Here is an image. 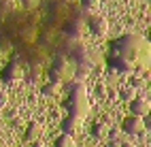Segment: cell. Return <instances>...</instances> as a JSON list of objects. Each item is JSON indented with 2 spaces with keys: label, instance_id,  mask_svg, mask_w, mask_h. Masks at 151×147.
Returning <instances> with one entry per match:
<instances>
[{
  "label": "cell",
  "instance_id": "obj_20",
  "mask_svg": "<svg viewBox=\"0 0 151 147\" xmlns=\"http://www.w3.org/2000/svg\"><path fill=\"white\" fill-rule=\"evenodd\" d=\"M119 147H136V145H132V143H119Z\"/></svg>",
  "mask_w": 151,
  "mask_h": 147
},
{
  "label": "cell",
  "instance_id": "obj_2",
  "mask_svg": "<svg viewBox=\"0 0 151 147\" xmlns=\"http://www.w3.org/2000/svg\"><path fill=\"white\" fill-rule=\"evenodd\" d=\"M68 109H70V115L79 117V120L87 115L89 102H87V90H85V85H81V83L75 85L73 94H70V98H68Z\"/></svg>",
  "mask_w": 151,
  "mask_h": 147
},
{
  "label": "cell",
  "instance_id": "obj_3",
  "mask_svg": "<svg viewBox=\"0 0 151 147\" xmlns=\"http://www.w3.org/2000/svg\"><path fill=\"white\" fill-rule=\"evenodd\" d=\"M122 130L126 134H143L145 132V120L140 115H128L122 122Z\"/></svg>",
  "mask_w": 151,
  "mask_h": 147
},
{
  "label": "cell",
  "instance_id": "obj_16",
  "mask_svg": "<svg viewBox=\"0 0 151 147\" xmlns=\"http://www.w3.org/2000/svg\"><path fill=\"white\" fill-rule=\"evenodd\" d=\"M96 92H98L100 96H106V87H104L102 83H98V87H96Z\"/></svg>",
  "mask_w": 151,
  "mask_h": 147
},
{
  "label": "cell",
  "instance_id": "obj_14",
  "mask_svg": "<svg viewBox=\"0 0 151 147\" xmlns=\"http://www.w3.org/2000/svg\"><path fill=\"white\" fill-rule=\"evenodd\" d=\"M9 104V94L6 92H0V109H4Z\"/></svg>",
  "mask_w": 151,
  "mask_h": 147
},
{
  "label": "cell",
  "instance_id": "obj_6",
  "mask_svg": "<svg viewBox=\"0 0 151 147\" xmlns=\"http://www.w3.org/2000/svg\"><path fill=\"white\" fill-rule=\"evenodd\" d=\"M89 30H92L96 36H104V34L109 32V22H106V17L94 15L92 19H89Z\"/></svg>",
  "mask_w": 151,
  "mask_h": 147
},
{
  "label": "cell",
  "instance_id": "obj_4",
  "mask_svg": "<svg viewBox=\"0 0 151 147\" xmlns=\"http://www.w3.org/2000/svg\"><path fill=\"white\" fill-rule=\"evenodd\" d=\"M22 77H24V71H22V66H19L17 62L6 64L2 68V73H0V79H2L4 83H17V81H22Z\"/></svg>",
  "mask_w": 151,
  "mask_h": 147
},
{
  "label": "cell",
  "instance_id": "obj_17",
  "mask_svg": "<svg viewBox=\"0 0 151 147\" xmlns=\"http://www.w3.org/2000/svg\"><path fill=\"white\" fill-rule=\"evenodd\" d=\"M30 147H45V143H41V141L36 139V141H32V143H30Z\"/></svg>",
  "mask_w": 151,
  "mask_h": 147
},
{
  "label": "cell",
  "instance_id": "obj_5",
  "mask_svg": "<svg viewBox=\"0 0 151 147\" xmlns=\"http://www.w3.org/2000/svg\"><path fill=\"white\" fill-rule=\"evenodd\" d=\"M151 109V104L145 96H134L132 100H130V111H132V115H140V117H145Z\"/></svg>",
  "mask_w": 151,
  "mask_h": 147
},
{
  "label": "cell",
  "instance_id": "obj_18",
  "mask_svg": "<svg viewBox=\"0 0 151 147\" xmlns=\"http://www.w3.org/2000/svg\"><path fill=\"white\" fill-rule=\"evenodd\" d=\"M19 2H22L24 6H32V4H34V0H19Z\"/></svg>",
  "mask_w": 151,
  "mask_h": 147
},
{
  "label": "cell",
  "instance_id": "obj_12",
  "mask_svg": "<svg viewBox=\"0 0 151 147\" xmlns=\"http://www.w3.org/2000/svg\"><path fill=\"white\" fill-rule=\"evenodd\" d=\"M58 81H51V83H47V85H43V94L45 96H53L55 92H58Z\"/></svg>",
  "mask_w": 151,
  "mask_h": 147
},
{
  "label": "cell",
  "instance_id": "obj_1",
  "mask_svg": "<svg viewBox=\"0 0 151 147\" xmlns=\"http://www.w3.org/2000/svg\"><path fill=\"white\" fill-rule=\"evenodd\" d=\"M113 55L130 62L132 66H145L149 60V47L143 36H124L113 43Z\"/></svg>",
  "mask_w": 151,
  "mask_h": 147
},
{
  "label": "cell",
  "instance_id": "obj_9",
  "mask_svg": "<svg viewBox=\"0 0 151 147\" xmlns=\"http://www.w3.org/2000/svg\"><path fill=\"white\" fill-rule=\"evenodd\" d=\"M55 147H77V141H75L73 134L64 132V134H60L55 139Z\"/></svg>",
  "mask_w": 151,
  "mask_h": 147
},
{
  "label": "cell",
  "instance_id": "obj_19",
  "mask_svg": "<svg viewBox=\"0 0 151 147\" xmlns=\"http://www.w3.org/2000/svg\"><path fill=\"white\" fill-rule=\"evenodd\" d=\"M109 147H119V141H117V139H113V141H111V145H109Z\"/></svg>",
  "mask_w": 151,
  "mask_h": 147
},
{
  "label": "cell",
  "instance_id": "obj_15",
  "mask_svg": "<svg viewBox=\"0 0 151 147\" xmlns=\"http://www.w3.org/2000/svg\"><path fill=\"white\" fill-rule=\"evenodd\" d=\"M106 134H109V139H111V141H113V139H117V136H119L117 128H109V132H106Z\"/></svg>",
  "mask_w": 151,
  "mask_h": 147
},
{
  "label": "cell",
  "instance_id": "obj_8",
  "mask_svg": "<svg viewBox=\"0 0 151 147\" xmlns=\"http://www.w3.org/2000/svg\"><path fill=\"white\" fill-rule=\"evenodd\" d=\"M106 132H109V124H106L104 120H98V122L92 126V134L96 136V139H102V136H106Z\"/></svg>",
  "mask_w": 151,
  "mask_h": 147
},
{
  "label": "cell",
  "instance_id": "obj_21",
  "mask_svg": "<svg viewBox=\"0 0 151 147\" xmlns=\"http://www.w3.org/2000/svg\"><path fill=\"white\" fill-rule=\"evenodd\" d=\"M0 147H6V145H0Z\"/></svg>",
  "mask_w": 151,
  "mask_h": 147
},
{
  "label": "cell",
  "instance_id": "obj_10",
  "mask_svg": "<svg viewBox=\"0 0 151 147\" xmlns=\"http://www.w3.org/2000/svg\"><path fill=\"white\" fill-rule=\"evenodd\" d=\"M79 117H75V115H68L66 120H64V124H62V128H64V132H68V134H73L75 130H77V126H79Z\"/></svg>",
  "mask_w": 151,
  "mask_h": 147
},
{
  "label": "cell",
  "instance_id": "obj_13",
  "mask_svg": "<svg viewBox=\"0 0 151 147\" xmlns=\"http://www.w3.org/2000/svg\"><path fill=\"white\" fill-rule=\"evenodd\" d=\"M83 9H87V11H96V9L100 6V0H81Z\"/></svg>",
  "mask_w": 151,
  "mask_h": 147
},
{
  "label": "cell",
  "instance_id": "obj_11",
  "mask_svg": "<svg viewBox=\"0 0 151 147\" xmlns=\"http://www.w3.org/2000/svg\"><path fill=\"white\" fill-rule=\"evenodd\" d=\"M134 96H136L134 87H122V90H119V98H124V100H132Z\"/></svg>",
  "mask_w": 151,
  "mask_h": 147
},
{
  "label": "cell",
  "instance_id": "obj_7",
  "mask_svg": "<svg viewBox=\"0 0 151 147\" xmlns=\"http://www.w3.org/2000/svg\"><path fill=\"white\" fill-rule=\"evenodd\" d=\"M41 132H43V128H41V124H36V122H32L26 128V134H24V139L28 141V143H32V141H36L38 136H41Z\"/></svg>",
  "mask_w": 151,
  "mask_h": 147
}]
</instances>
